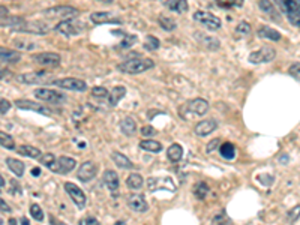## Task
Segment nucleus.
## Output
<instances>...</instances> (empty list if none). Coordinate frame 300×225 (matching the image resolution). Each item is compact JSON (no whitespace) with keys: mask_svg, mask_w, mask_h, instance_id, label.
I'll return each instance as SVG.
<instances>
[{"mask_svg":"<svg viewBox=\"0 0 300 225\" xmlns=\"http://www.w3.org/2000/svg\"><path fill=\"white\" fill-rule=\"evenodd\" d=\"M2 27H9L15 32H26V33H35V35H47L50 32V27L39 21H27L23 17H11V18L2 20Z\"/></svg>","mask_w":300,"mask_h":225,"instance_id":"obj_1","label":"nucleus"},{"mask_svg":"<svg viewBox=\"0 0 300 225\" xmlns=\"http://www.w3.org/2000/svg\"><path fill=\"white\" fill-rule=\"evenodd\" d=\"M155 66V62L152 59L147 57H134L129 59L126 62H122L120 65H117V69L123 74H141V72H146L149 69H152Z\"/></svg>","mask_w":300,"mask_h":225,"instance_id":"obj_2","label":"nucleus"},{"mask_svg":"<svg viewBox=\"0 0 300 225\" xmlns=\"http://www.w3.org/2000/svg\"><path fill=\"white\" fill-rule=\"evenodd\" d=\"M287 20L300 29V0H273Z\"/></svg>","mask_w":300,"mask_h":225,"instance_id":"obj_3","label":"nucleus"},{"mask_svg":"<svg viewBox=\"0 0 300 225\" xmlns=\"http://www.w3.org/2000/svg\"><path fill=\"white\" fill-rule=\"evenodd\" d=\"M54 30L65 36H77V35L83 33L86 30V24L72 18V20H63L54 26Z\"/></svg>","mask_w":300,"mask_h":225,"instance_id":"obj_4","label":"nucleus"},{"mask_svg":"<svg viewBox=\"0 0 300 225\" xmlns=\"http://www.w3.org/2000/svg\"><path fill=\"white\" fill-rule=\"evenodd\" d=\"M80 11L74 6H66V5H60V6H54L44 11V15L48 17V18H62L63 20H72L75 17H78Z\"/></svg>","mask_w":300,"mask_h":225,"instance_id":"obj_5","label":"nucleus"},{"mask_svg":"<svg viewBox=\"0 0 300 225\" xmlns=\"http://www.w3.org/2000/svg\"><path fill=\"white\" fill-rule=\"evenodd\" d=\"M17 80L23 84H51L53 80L51 74L47 71H35V72H27V74H20L17 75Z\"/></svg>","mask_w":300,"mask_h":225,"instance_id":"obj_6","label":"nucleus"},{"mask_svg":"<svg viewBox=\"0 0 300 225\" xmlns=\"http://www.w3.org/2000/svg\"><path fill=\"white\" fill-rule=\"evenodd\" d=\"M275 57H276L275 48L266 45V47H261V48L252 51V53L249 54V57H248V62L252 63V65H261V63H269V62H272Z\"/></svg>","mask_w":300,"mask_h":225,"instance_id":"obj_7","label":"nucleus"},{"mask_svg":"<svg viewBox=\"0 0 300 225\" xmlns=\"http://www.w3.org/2000/svg\"><path fill=\"white\" fill-rule=\"evenodd\" d=\"M194 20L198 21L200 24H203L206 29L209 30H219L221 29V20L218 18V17L215 14L212 12H207V11H197L195 14H194Z\"/></svg>","mask_w":300,"mask_h":225,"instance_id":"obj_8","label":"nucleus"},{"mask_svg":"<svg viewBox=\"0 0 300 225\" xmlns=\"http://www.w3.org/2000/svg\"><path fill=\"white\" fill-rule=\"evenodd\" d=\"M35 96L41 101L56 104V105H60V104H65L68 101L66 95H63L62 92H57V90H51V89H36L35 90Z\"/></svg>","mask_w":300,"mask_h":225,"instance_id":"obj_9","label":"nucleus"},{"mask_svg":"<svg viewBox=\"0 0 300 225\" xmlns=\"http://www.w3.org/2000/svg\"><path fill=\"white\" fill-rule=\"evenodd\" d=\"M51 84L56 86V87L72 90V92H86L87 90V84L78 78H60V80H54Z\"/></svg>","mask_w":300,"mask_h":225,"instance_id":"obj_10","label":"nucleus"},{"mask_svg":"<svg viewBox=\"0 0 300 225\" xmlns=\"http://www.w3.org/2000/svg\"><path fill=\"white\" fill-rule=\"evenodd\" d=\"M180 110H186L192 116H204L209 111V102L203 98H195V99L183 104Z\"/></svg>","mask_w":300,"mask_h":225,"instance_id":"obj_11","label":"nucleus"},{"mask_svg":"<svg viewBox=\"0 0 300 225\" xmlns=\"http://www.w3.org/2000/svg\"><path fill=\"white\" fill-rule=\"evenodd\" d=\"M90 21L96 26H102V24H122V18H119L117 15H114L113 12L108 11H99V12H93L90 15Z\"/></svg>","mask_w":300,"mask_h":225,"instance_id":"obj_12","label":"nucleus"},{"mask_svg":"<svg viewBox=\"0 0 300 225\" xmlns=\"http://www.w3.org/2000/svg\"><path fill=\"white\" fill-rule=\"evenodd\" d=\"M63 186H65V191L68 192V195L71 197V200L74 201V204L78 207V209H83V207L86 206V195H84V192L81 191V189L77 185H74L72 182H65Z\"/></svg>","mask_w":300,"mask_h":225,"instance_id":"obj_13","label":"nucleus"},{"mask_svg":"<svg viewBox=\"0 0 300 225\" xmlns=\"http://www.w3.org/2000/svg\"><path fill=\"white\" fill-rule=\"evenodd\" d=\"M77 165V161L74 158H69V156H60L54 164L50 167V170L53 173H57V174H68L71 173Z\"/></svg>","mask_w":300,"mask_h":225,"instance_id":"obj_14","label":"nucleus"},{"mask_svg":"<svg viewBox=\"0 0 300 225\" xmlns=\"http://www.w3.org/2000/svg\"><path fill=\"white\" fill-rule=\"evenodd\" d=\"M15 105H17V108H20V110H30V111H35V113H39V114L51 116V110L50 108L44 107L42 104L35 102V101L18 99V101H15Z\"/></svg>","mask_w":300,"mask_h":225,"instance_id":"obj_15","label":"nucleus"},{"mask_svg":"<svg viewBox=\"0 0 300 225\" xmlns=\"http://www.w3.org/2000/svg\"><path fill=\"white\" fill-rule=\"evenodd\" d=\"M33 60L41 66H48V68H56L60 65V56L57 53H51V51H45V53L35 54Z\"/></svg>","mask_w":300,"mask_h":225,"instance_id":"obj_16","label":"nucleus"},{"mask_svg":"<svg viewBox=\"0 0 300 225\" xmlns=\"http://www.w3.org/2000/svg\"><path fill=\"white\" fill-rule=\"evenodd\" d=\"M96 173H98V167L92 161H86L80 165L77 177L81 182H90L96 177Z\"/></svg>","mask_w":300,"mask_h":225,"instance_id":"obj_17","label":"nucleus"},{"mask_svg":"<svg viewBox=\"0 0 300 225\" xmlns=\"http://www.w3.org/2000/svg\"><path fill=\"white\" fill-rule=\"evenodd\" d=\"M128 206H129V209H132L134 212H138V213H144L149 209L147 201L144 200L143 195H140V194L129 195L128 197Z\"/></svg>","mask_w":300,"mask_h":225,"instance_id":"obj_18","label":"nucleus"},{"mask_svg":"<svg viewBox=\"0 0 300 225\" xmlns=\"http://www.w3.org/2000/svg\"><path fill=\"white\" fill-rule=\"evenodd\" d=\"M216 128H218L216 120H213V119L201 120V122L197 123V126H195V134L198 137H207V135H210L212 132H213Z\"/></svg>","mask_w":300,"mask_h":225,"instance_id":"obj_19","label":"nucleus"},{"mask_svg":"<svg viewBox=\"0 0 300 225\" xmlns=\"http://www.w3.org/2000/svg\"><path fill=\"white\" fill-rule=\"evenodd\" d=\"M102 180H104L105 186H107L111 192H114V191H117V189H119V176L116 174L113 170H107V171H105Z\"/></svg>","mask_w":300,"mask_h":225,"instance_id":"obj_20","label":"nucleus"},{"mask_svg":"<svg viewBox=\"0 0 300 225\" xmlns=\"http://www.w3.org/2000/svg\"><path fill=\"white\" fill-rule=\"evenodd\" d=\"M258 36L263 38V39H269V41H273V42H278L281 41V33L275 29H270L267 26H263L258 29Z\"/></svg>","mask_w":300,"mask_h":225,"instance_id":"obj_21","label":"nucleus"},{"mask_svg":"<svg viewBox=\"0 0 300 225\" xmlns=\"http://www.w3.org/2000/svg\"><path fill=\"white\" fill-rule=\"evenodd\" d=\"M120 131H122V134H125L126 137H132V135L137 132V123H135V120H134L132 117L122 119V122H120Z\"/></svg>","mask_w":300,"mask_h":225,"instance_id":"obj_22","label":"nucleus"},{"mask_svg":"<svg viewBox=\"0 0 300 225\" xmlns=\"http://www.w3.org/2000/svg\"><path fill=\"white\" fill-rule=\"evenodd\" d=\"M111 159L114 161V164L122 168V170H132L134 168V164L129 161V158H126L125 155H122L119 152H113L111 153Z\"/></svg>","mask_w":300,"mask_h":225,"instance_id":"obj_23","label":"nucleus"},{"mask_svg":"<svg viewBox=\"0 0 300 225\" xmlns=\"http://www.w3.org/2000/svg\"><path fill=\"white\" fill-rule=\"evenodd\" d=\"M0 57H2V63H17L20 62L21 59V54L18 51H12V50H6V48H2L0 50Z\"/></svg>","mask_w":300,"mask_h":225,"instance_id":"obj_24","label":"nucleus"},{"mask_svg":"<svg viewBox=\"0 0 300 225\" xmlns=\"http://www.w3.org/2000/svg\"><path fill=\"white\" fill-rule=\"evenodd\" d=\"M258 8H260L264 14L272 15V18H273L275 21H279V12L276 11L275 5L270 3V0H260V2H258Z\"/></svg>","mask_w":300,"mask_h":225,"instance_id":"obj_25","label":"nucleus"},{"mask_svg":"<svg viewBox=\"0 0 300 225\" xmlns=\"http://www.w3.org/2000/svg\"><path fill=\"white\" fill-rule=\"evenodd\" d=\"M126 95V87H123V86H116V87L110 92V96H108V102L111 107H116L119 101Z\"/></svg>","mask_w":300,"mask_h":225,"instance_id":"obj_26","label":"nucleus"},{"mask_svg":"<svg viewBox=\"0 0 300 225\" xmlns=\"http://www.w3.org/2000/svg\"><path fill=\"white\" fill-rule=\"evenodd\" d=\"M167 156H168V159H170L171 162H179V161L182 159V156H183V149H182V146L177 144V143L171 144V146L168 147V150H167Z\"/></svg>","mask_w":300,"mask_h":225,"instance_id":"obj_27","label":"nucleus"},{"mask_svg":"<svg viewBox=\"0 0 300 225\" xmlns=\"http://www.w3.org/2000/svg\"><path fill=\"white\" fill-rule=\"evenodd\" d=\"M5 161H6L8 168L14 173L17 177H21L24 174V164L21 161H17L14 158H6Z\"/></svg>","mask_w":300,"mask_h":225,"instance_id":"obj_28","label":"nucleus"},{"mask_svg":"<svg viewBox=\"0 0 300 225\" xmlns=\"http://www.w3.org/2000/svg\"><path fill=\"white\" fill-rule=\"evenodd\" d=\"M140 149H143L146 152H152V153H159L162 150V144L155 140H143L140 143Z\"/></svg>","mask_w":300,"mask_h":225,"instance_id":"obj_29","label":"nucleus"},{"mask_svg":"<svg viewBox=\"0 0 300 225\" xmlns=\"http://www.w3.org/2000/svg\"><path fill=\"white\" fill-rule=\"evenodd\" d=\"M21 156H27V158H39L41 156V150L33 147V146H20L17 149Z\"/></svg>","mask_w":300,"mask_h":225,"instance_id":"obj_30","label":"nucleus"},{"mask_svg":"<svg viewBox=\"0 0 300 225\" xmlns=\"http://www.w3.org/2000/svg\"><path fill=\"white\" fill-rule=\"evenodd\" d=\"M219 152H221V156L225 158V159H228V161L234 159V156H236V147H234V144H231V143H224V144L219 147Z\"/></svg>","mask_w":300,"mask_h":225,"instance_id":"obj_31","label":"nucleus"},{"mask_svg":"<svg viewBox=\"0 0 300 225\" xmlns=\"http://www.w3.org/2000/svg\"><path fill=\"white\" fill-rule=\"evenodd\" d=\"M195 38H197L198 42L204 44V45H206L207 48H210V50H218V48H219V42H218V39H215V38L204 36L203 33H195Z\"/></svg>","mask_w":300,"mask_h":225,"instance_id":"obj_32","label":"nucleus"},{"mask_svg":"<svg viewBox=\"0 0 300 225\" xmlns=\"http://www.w3.org/2000/svg\"><path fill=\"white\" fill-rule=\"evenodd\" d=\"M168 9L177 12V14H183L188 11V2L186 0H171V2H167Z\"/></svg>","mask_w":300,"mask_h":225,"instance_id":"obj_33","label":"nucleus"},{"mask_svg":"<svg viewBox=\"0 0 300 225\" xmlns=\"http://www.w3.org/2000/svg\"><path fill=\"white\" fill-rule=\"evenodd\" d=\"M126 185L129 189H134V191H138V189L143 188V177H141L140 174H137V173H132V174L128 177L126 180Z\"/></svg>","mask_w":300,"mask_h":225,"instance_id":"obj_34","label":"nucleus"},{"mask_svg":"<svg viewBox=\"0 0 300 225\" xmlns=\"http://www.w3.org/2000/svg\"><path fill=\"white\" fill-rule=\"evenodd\" d=\"M192 191H194V195H195L198 200H204L207 197V194H209V186L204 182H198V183L194 185Z\"/></svg>","mask_w":300,"mask_h":225,"instance_id":"obj_35","label":"nucleus"},{"mask_svg":"<svg viewBox=\"0 0 300 225\" xmlns=\"http://www.w3.org/2000/svg\"><path fill=\"white\" fill-rule=\"evenodd\" d=\"M216 5L224 9H230V8H242L245 0H215Z\"/></svg>","mask_w":300,"mask_h":225,"instance_id":"obj_36","label":"nucleus"},{"mask_svg":"<svg viewBox=\"0 0 300 225\" xmlns=\"http://www.w3.org/2000/svg\"><path fill=\"white\" fill-rule=\"evenodd\" d=\"M158 23H159L161 27L167 32H173V30H176V27H177V23H176L174 20L168 18V17H162V15L158 18Z\"/></svg>","mask_w":300,"mask_h":225,"instance_id":"obj_37","label":"nucleus"},{"mask_svg":"<svg viewBox=\"0 0 300 225\" xmlns=\"http://www.w3.org/2000/svg\"><path fill=\"white\" fill-rule=\"evenodd\" d=\"M0 144H2L3 149H8V150H14L15 149L14 138L9 134H5V132L0 134Z\"/></svg>","mask_w":300,"mask_h":225,"instance_id":"obj_38","label":"nucleus"},{"mask_svg":"<svg viewBox=\"0 0 300 225\" xmlns=\"http://www.w3.org/2000/svg\"><path fill=\"white\" fill-rule=\"evenodd\" d=\"M159 45H161L159 39H158L156 36H153V35H149V36L146 38V42H144V50L155 51V50L159 48Z\"/></svg>","mask_w":300,"mask_h":225,"instance_id":"obj_39","label":"nucleus"},{"mask_svg":"<svg viewBox=\"0 0 300 225\" xmlns=\"http://www.w3.org/2000/svg\"><path fill=\"white\" fill-rule=\"evenodd\" d=\"M30 215H32V218L35 221H39V222L44 221V212H42V209L38 204H32L30 206Z\"/></svg>","mask_w":300,"mask_h":225,"instance_id":"obj_40","label":"nucleus"},{"mask_svg":"<svg viewBox=\"0 0 300 225\" xmlns=\"http://www.w3.org/2000/svg\"><path fill=\"white\" fill-rule=\"evenodd\" d=\"M92 96H93V98H101V99H108L110 92L105 89V87H101V86H98V87H93V89H92Z\"/></svg>","mask_w":300,"mask_h":225,"instance_id":"obj_41","label":"nucleus"},{"mask_svg":"<svg viewBox=\"0 0 300 225\" xmlns=\"http://www.w3.org/2000/svg\"><path fill=\"white\" fill-rule=\"evenodd\" d=\"M137 39H138V38L135 36V35H128V33H126L125 38L122 39V42H120L119 47H120V48H129L131 45H134V44L137 42Z\"/></svg>","mask_w":300,"mask_h":225,"instance_id":"obj_42","label":"nucleus"},{"mask_svg":"<svg viewBox=\"0 0 300 225\" xmlns=\"http://www.w3.org/2000/svg\"><path fill=\"white\" fill-rule=\"evenodd\" d=\"M212 225H233L231 221L227 218L225 213H219L213 218V222H212Z\"/></svg>","mask_w":300,"mask_h":225,"instance_id":"obj_43","label":"nucleus"},{"mask_svg":"<svg viewBox=\"0 0 300 225\" xmlns=\"http://www.w3.org/2000/svg\"><path fill=\"white\" fill-rule=\"evenodd\" d=\"M56 161H57V159L54 158V155H53V153H45V155H42V156H41V161H39V162H41L42 165H45V167L50 168Z\"/></svg>","mask_w":300,"mask_h":225,"instance_id":"obj_44","label":"nucleus"},{"mask_svg":"<svg viewBox=\"0 0 300 225\" xmlns=\"http://www.w3.org/2000/svg\"><path fill=\"white\" fill-rule=\"evenodd\" d=\"M236 32L240 33V35H249V33H251V24L246 23V21H242V23L237 24Z\"/></svg>","mask_w":300,"mask_h":225,"instance_id":"obj_45","label":"nucleus"},{"mask_svg":"<svg viewBox=\"0 0 300 225\" xmlns=\"http://www.w3.org/2000/svg\"><path fill=\"white\" fill-rule=\"evenodd\" d=\"M288 74H290L294 80L300 81V63H293V65L290 66V69H288Z\"/></svg>","mask_w":300,"mask_h":225,"instance_id":"obj_46","label":"nucleus"},{"mask_svg":"<svg viewBox=\"0 0 300 225\" xmlns=\"http://www.w3.org/2000/svg\"><path fill=\"white\" fill-rule=\"evenodd\" d=\"M9 108H11V102H9V101H6L5 98L0 99V114L5 116V114L9 111Z\"/></svg>","mask_w":300,"mask_h":225,"instance_id":"obj_47","label":"nucleus"},{"mask_svg":"<svg viewBox=\"0 0 300 225\" xmlns=\"http://www.w3.org/2000/svg\"><path fill=\"white\" fill-rule=\"evenodd\" d=\"M219 144H221V140L219 138H215V140H212L209 144H207V147H206V152L207 153H212L213 150H216V149H219Z\"/></svg>","mask_w":300,"mask_h":225,"instance_id":"obj_48","label":"nucleus"},{"mask_svg":"<svg viewBox=\"0 0 300 225\" xmlns=\"http://www.w3.org/2000/svg\"><path fill=\"white\" fill-rule=\"evenodd\" d=\"M299 216H300V206H296L294 209H291V210L288 212V215H287V218H288L290 222L294 221V219H297Z\"/></svg>","mask_w":300,"mask_h":225,"instance_id":"obj_49","label":"nucleus"},{"mask_svg":"<svg viewBox=\"0 0 300 225\" xmlns=\"http://www.w3.org/2000/svg\"><path fill=\"white\" fill-rule=\"evenodd\" d=\"M80 225H101L99 224V221L96 219V218H84L81 222H80Z\"/></svg>","mask_w":300,"mask_h":225,"instance_id":"obj_50","label":"nucleus"},{"mask_svg":"<svg viewBox=\"0 0 300 225\" xmlns=\"http://www.w3.org/2000/svg\"><path fill=\"white\" fill-rule=\"evenodd\" d=\"M141 134H143L144 137H149V135L155 134V128L150 125H146V126H143V129H141Z\"/></svg>","mask_w":300,"mask_h":225,"instance_id":"obj_51","label":"nucleus"},{"mask_svg":"<svg viewBox=\"0 0 300 225\" xmlns=\"http://www.w3.org/2000/svg\"><path fill=\"white\" fill-rule=\"evenodd\" d=\"M11 185H12V189H11V192L12 194H21V189H20V186L17 185V182L15 180H12L11 182Z\"/></svg>","mask_w":300,"mask_h":225,"instance_id":"obj_52","label":"nucleus"},{"mask_svg":"<svg viewBox=\"0 0 300 225\" xmlns=\"http://www.w3.org/2000/svg\"><path fill=\"white\" fill-rule=\"evenodd\" d=\"M0 204H2V212H3V213H5V212H6V213H9V212H11L9 206H8V204L5 203V200H2V201H0Z\"/></svg>","mask_w":300,"mask_h":225,"instance_id":"obj_53","label":"nucleus"},{"mask_svg":"<svg viewBox=\"0 0 300 225\" xmlns=\"http://www.w3.org/2000/svg\"><path fill=\"white\" fill-rule=\"evenodd\" d=\"M0 9H2V20H5L6 15H8V11H6V8L3 5H2V8H0Z\"/></svg>","mask_w":300,"mask_h":225,"instance_id":"obj_54","label":"nucleus"},{"mask_svg":"<svg viewBox=\"0 0 300 225\" xmlns=\"http://www.w3.org/2000/svg\"><path fill=\"white\" fill-rule=\"evenodd\" d=\"M39 173H41L39 168H33V170H32V174H33L35 177H38V176H39Z\"/></svg>","mask_w":300,"mask_h":225,"instance_id":"obj_55","label":"nucleus"},{"mask_svg":"<svg viewBox=\"0 0 300 225\" xmlns=\"http://www.w3.org/2000/svg\"><path fill=\"white\" fill-rule=\"evenodd\" d=\"M51 224H53V225H63V224H60V222H59L57 219H54V218H53V216H51Z\"/></svg>","mask_w":300,"mask_h":225,"instance_id":"obj_56","label":"nucleus"},{"mask_svg":"<svg viewBox=\"0 0 300 225\" xmlns=\"http://www.w3.org/2000/svg\"><path fill=\"white\" fill-rule=\"evenodd\" d=\"M0 188H2V189L5 188V179H3V176L0 177Z\"/></svg>","mask_w":300,"mask_h":225,"instance_id":"obj_57","label":"nucleus"},{"mask_svg":"<svg viewBox=\"0 0 300 225\" xmlns=\"http://www.w3.org/2000/svg\"><path fill=\"white\" fill-rule=\"evenodd\" d=\"M21 224H23V225H29V221H27V218H21Z\"/></svg>","mask_w":300,"mask_h":225,"instance_id":"obj_58","label":"nucleus"},{"mask_svg":"<svg viewBox=\"0 0 300 225\" xmlns=\"http://www.w3.org/2000/svg\"><path fill=\"white\" fill-rule=\"evenodd\" d=\"M114 225H126V221H117Z\"/></svg>","mask_w":300,"mask_h":225,"instance_id":"obj_59","label":"nucleus"},{"mask_svg":"<svg viewBox=\"0 0 300 225\" xmlns=\"http://www.w3.org/2000/svg\"><path fill=\"white\" fill-rule=\"evenodd\" d=\"M99 2H102V3H111L113 0H99Z\"/></svg>","mask_w":300,"mask_h":225,"instance_id":"obj_60","label":"nucleus"},{"mask_svg":"<svg viewBox=\"0 0 300 225\" xmlns=\"http://www.w3.org/2000/svg\"><path fill=\"white\" fill-rule=\"evenodd\" d=\"M11 222H9V225H15V219H9Z\"/></svg>","mask_w":300,"mask_h":225,"instance_id":"obj_61","label":"nucleus"}]
</instances>
